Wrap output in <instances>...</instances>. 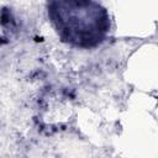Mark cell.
I'll return each instance as SVG.
<instances>
[{
	"label": "cell",
	"instance_id": "1",
	"mask_svg": "<svg viewBox=\"0 0 158 158\" xmlns=\"http://www.w3.org/2000/svg\"><path fill=\"white\" fill-rule=\"evenodd\" d=\"M47 12L60 41L75 48L98 47L110 30L109 14L95 0H47Z\"/></svg>",
	"mask_w": 158,
	"mask_h": 158
}]
</instances>
